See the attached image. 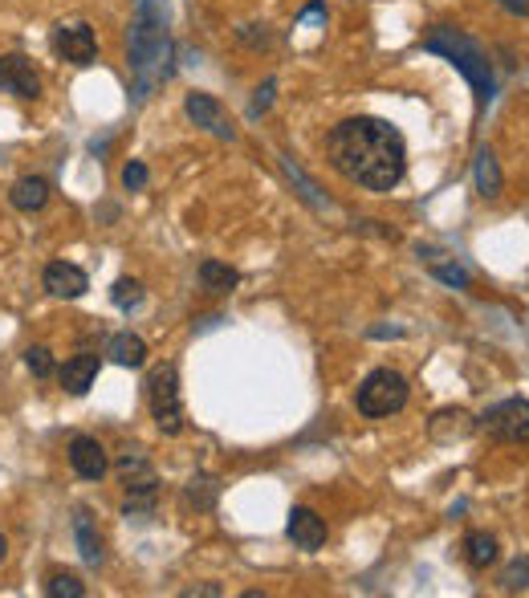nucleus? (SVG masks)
Masks as SVG:
<instances>
[{"instance_id":"nucleus-1","label":"nucleus","mask_w":529,"mask_h":598,"mask_svg":"<svg viewBox=\"0 0 529 598\" xmlns=\"http://www.w3.org/2000/svg\"><path fill=\"white\" fill-rule=\"evenodd\" d=\"M326 159L362 192H391L408 175V139L388 118L355 115L326 130Z\"/></svg>"},{"instance_id":"nucleus-2","label":"nucleus","mask_w":529,"mask_h":598,"mask_svg":"<svg viewBox=\"0 0 529 598\" xmlns=\"http://www.w3.org/2000/svg\"><path fill=\"white\" fill-rule=\"evenodd\" d=\"M130 78H135V103H142L156 90L159 82H168L171 62V38L168 17L159 9V0H135V17H130Z\"/></svg>"},{"instance_id":"nucleus-3","label":"nucleus","mask_w":529,"mask_h":598,"mask_svg":"<svg viewBox=\"0 0 529 598\" xmlns=\"http://www.w3.org/2000/svg\"><path fill=\"white\" fill-rule=\"evenodd\" d=\"M420 50L444 57V62H448L452 70H456V74L473 86L477 115H485V110H489L493 94H497V78H493L489 50H485L477 38H468L465 29H456V25H432L424 33V41H420Z\"/></svg>"},{"instance_id":"nucleus-4","label":"nucleus","mask_w":529,"mask_h":598,"mask_svg":"<svg viewBox=\"0 0 529 598\" xmlns=\"http://www.w3.org/2000/svg\"><path fill=\"white\" fill-rule=\"evenodd\" d=\"M408 395H412L408 378H403L400 371H391V366H379V371H371V375L359 383L355 407H359V416L367 419H388L408 407Z\"/></svg>"},{"instance_id":"nucleus-5","label":"nucleus","mask_w":529,"mask_h":598,"mask_svg":"<svg viewBox=\"0 0 529 598\" xmlns=\"http://www.w3.org/2000/svg\"><path fill=\"white\" fill-rule=\"evenodd\" d=\"M147 407H151V419L163 436H180L183 431V395H180V366L176 363H159L151 375H147Z\"/></svg>"},{"instance_id":"nucleus-6","label":"nucleus","mask_w":529,"mask_h":598,"mask_svg":"<svg viewBox=\"0 0 529 598\" xmlns=\"http://www.w3.org/2000/svg\"><path fill=\"white\" fill-rule=\"evenodd\" d=\"M477 431H485L497 444H514V448H529V399L514 395L493 404L485 416L477 419Z\"/></svg>"},{"instance_id":"nucleus-7","label":"nucleus","mask_w":529,"mask_h":598,"mask_svg":"<svg viewBox=\"0 0 529 598\" xmlns=\"http://www.w3.org/2000/svg\"><path fill=\"white\" fill-rule=\"evenodd\" d=\"M183 115L192 118V122H195L200 130H208L212 139L236 143V122H233V115H229V106L220 103V98H212V94L192 90L188 98H183Z\"/></svg>"},{"instance_id":"nucleus-8","label":"nucleus","mask_w":529,"mask_h":598,"mask_svg":"<svg viewBox=\"0 0 529 598\" xmlns=\"http://www.w3.org/2000/svg\"><path fill=\"white\" fill-rule=\"evenodd\" d=\"M53 53L70 65H94L98 62V33H94L86 21H74V25H57L53 29Z\"/></svg>"},{"instance_id":"nucleus-9","label":"nucleus","mask_w":529,"mask_h":598,"mask_svg":"<svg viewBox=\"0 0 529 598\" xmlns=\"http://www.w3.org/2000/svg\"><path fill=\"white\" fill-rule=\"evenodd\" d=\"M0 90L13 94V98H25V103L41 98V74L33 70L25 53H0Z\"/></svg>"},{"instance_id":"nucleus-10","label":"nucleus","mask_w":529,"mask_h":598,"mask_svg":"<svg viewBox=\"0 0 529 598\" xmlns=\"http://www.w3.org/2000/svg\"><path fill=\"white\" fill-rule=\"evenodd\" d=\"M41 286L57 301H78L82 293L91 289V277H86V269L74 265V260H50L45 274H41Z\"/></svg>"},{"instance_id":"nucleus-11","label":"nucleus","mask_w":529,"mask_h":598,"mask_svg":"<svg viewBox=\"0 0 529 598\" xmlns=\"http://www.w3.org/2000/svg\"><path fill=\"white\" fill-rule=\"evenodd\" d=\"M285 537H289L297 549L314 554V549L326 546L330 525H326V517H318L310 505H294V509H289V517H285Z\"/></svg>"},{"instance_id":"nucleus-12","label":"nucleus","mask_w":529,"mask_h":598,"mask_svg":"<svg viewBox=\"0 0 529 598\" xmlns=\"http://www.w3.org/2000/svg\"><path fill=\"white\" fill-rule=\"evenodd\" d=\"M118 484L127 489V496H156V464L139 452V448H127V452L118 456Z\"/></svg>"},{"instance_id":"nucleus-13","label":"nucleus","mask_w":529,"mask_h":598,"mask_svg":"<svg viewBox=\"0 0 529 598\" xmlns=\"http://www.w3.org/2000/svg\"><path fill=\"white\" fill-rule=\"evenodd\" d=\"M70 469L78 472L82 481H103L110 469V456L94 436H74L70 440Z\"/></svg>"},{"instance_id":"nucleus-14","label":"nucleus","mask_w":529,"mask_h":598,"mask_svg":"<svg viewBox=\"0 0 529 598\" xmlns=\"http://www.w3.org/2000/svg\"><path fill=\"white\" fill-rule=\"evenodd\" d=\"M473 431H477V419H473V412H465V407H440L436 416L427 419V436L436 444L468 440Z\"/></svg>"},{"instance_id":"nucleus-15","label":"nucleus","mask_w":529,"mask_h":598,"mask_svg":"<svg viewBox=\"0 0 529 598\" xmlns=\"http://www.w3.org/2000/svg\"><path fill=\"white\" fill-rule=\"evenodd\" d=\"M98 371H103V359H98V354H74V359H65V366H57V383L65 387V395L82 399V395L94 387Z\"/></svg>"},{"instance_id":"nucleus-16","label":"nucleus","mask_w":529,"mask_h":598,"mask_svg":"<svg viewBox=\"0 0 529 598\" xmlns=\"http://www.w3.org/2000/svg\"><path fill=\"white\" fill-rule=\"evenodd\" d=\"M9 204H13L17 212H25V216L41 212L50 204V180H45V175H21V180L9 188Z\"/></svg>"},{"instance_id":"nucleus-17","label":"nucleus","mask_w":529,"mask_h":598,"mask_svg":"<svg viewBox=\"0 0 529 598\" xmlns=\"http://www.w3.org/2000/svg\"><path fill=\"white\" fill-rule=\"evenodd\" d=\"M74 542H78V554L86 566H103V537H98V525H94L86 505L74 509Z\"/></svg>"},{"instance_id":"nucleus-18","label":"nucleus","mask_w":529,"mask_h":598,"mask_svg":"<svg viewBox=\"0 0 529 598\" xmlns=\"http://www.w3.org/2000/svg\"><path fill=\"white\" fill-rule=\"evenodd\" d=\"M106 359L115 366H127V371H139L147 363V342L139 334H130V330H118L115 339L106 342Z\"/></svg>"},{"instance_id":"nucleus-19","label":"nucleus","mask_w":529,"mask_h":598,"mask_svg":"<svg viewBox=\"0 0 529 598\" xmlns=\"http://www.w3.org/2000/svg\"><path fill=\"white\" fill-rule=\"evenodd\" d=\"M461 554H465V562L473 570H489L493 562L501 558V546H497V537H493L489 530H473V534H465V542H461Z\"/></svg>"},{"instance_id":"nucleus-20","label":"nucleus","mask_w":529,"mask_h":598,"mask_svg":"<svg viewBox=\"0 0 529 598\" xmlns=\"http://www.w3.org/2000/svg\"><path fill=\"white\" fill-rule=\"evenodd\" d=\"M473 180H477L480 200H497V195H501L505 180H501V168H497V156H493L489 147H480L477 159H473Z\"/></svg>"},{"instance_id":"nucleus-21","label":"nucleus","mask_w":529,"mask_h":598,"mask_svg":"<svg viewBox=\"0 0 529 598\" xmlns=\"http://www.w3.org/2000/svg\"><path fill=\"white\" fill-rule=\"evenodd\" d=\"M200 286H204L208 293H233V289L241 286V274H236L233 265L208 257V260H200Z\"/></svg>"},{"instance_id":"nucleus-22","label":"nucleus","mask_w":529,"mask_h":598,"mask_svg":"<svg viewBox=\"0 0 529 598\" xmlns=\"http://www.w3.org/2000/svg\"><path fill=\"white\" fill-rule=\"evenodd\" d=\"M216 496H220L216 477H192V481H188V489H183V496H180V505L200 513V509L216 505Z\"/></svg>"},{"instance_id":"nucleus-23","label":"nucleus","mask_w":529,"mask_h":598,"mask_svg":"<svg viewBox=\"0 0 529 598\" xmlns=\"http://www.w3.org/2000/svg\"><path fill=\"white\" fill-rule=\"evenodd\" d=\"M277 159H282V171H285V175H289V180H294L297 195H301V200H306V204H310V209H318V212H322V209H330V204H326L322 195H318V183H314L310 175H306V171L297 168L294 159H289V156H277Z\"/></svg>"},{"instance_id":"nucleus-24","label":"nucleus","mask_w":529,"mask_h":598,"mask_svg":"<svg viewBox=\"0 0 529 598\" xmlns=\"http://www.w3.org/2000/svg\"><path fill=\"white\" fill-rule=\"evenodd\" d=\"M45 595L50 598H82L86 595V583H82L78 574L53 570L50 578H45Z\"/></svg>"},{"instance_id":"nucleus-25","label":"nucleus","mask_w":529,"mask_h":598,"mask_svg":"<svg viewBox=\"0 0 529 598\" xmlns=\"http://www.w3.org/2000/svg\"><path fill=\"white\" fill-rule=\"evenodd\" d=\"M110 301H115L118 310H139L142 306V286L135 277H118L115 286H110Z\"/></svg>"},{"instance_id":"nucleus-26","label":"nucleus","mask_w":529,"mask_h":598,"mask_svg":"<svg viewBox=\"0 0 529 598\" xmlns=\"http://www.w3.org/2000/svg\"><path fill=\"white\" fill-rule=\"evenodd\" d=\"M497 586H501L505 595L529 590V558H514V562H509V566L501 570V578H497Z\"/></svg>"},{"instance_id":"nucleus-27","label":"nucleus","mask_w":529,"mask_h":598,"mask_svg":"<svg viewBox=\"0 0 529 598\" xmlns=\"http://www.w3.org/2000/svg\"><path fill=\"white\" fill-rule=\"evenodd\" d=\"M236 41H241L245 50H269L273 33H269V25H241L236 29Z\"/></svg>"},{"instance_id":"nucleus-28","label":"nucleus","mask_w":529,"mask_h":598,"mask_svg":"<svg viewBox=\"0 0 529 598\" xmlns=\"http://www.w3.org/2000/svg\"><path fill=\"white\" fill-rule=\"evenodd\" d=\"M432 277H436V281H444V286H452V289H468V286H473L468 269H461V265H436V260H432Z\"/></svg>"},{"instance_id":"nucleus-29","label":"nucleus","mask_w":529,"mask_h":598,"mask_svg":"<svg viewBox=\"0 0 529 598\" xmlns=\"http://www.w3.org/2000/svg\"><path fill=\"white\" fill-rule=\"evenodd\" d=\"M25 366L33 371V378H50L57 366H53V354L45 346H29L25 351Z\"/></svg>"},{"instance_id":"nucleus-30","label":"nucleus","mask_w":529,"mask_h":598,"mask_svg":"<svg viewBox=\"0 0 529 598\" xmlns=\"http://www.w3.org/2000/svg\"><path fill=\"white\" fill-rule=\"evenodd\" d=\"M147 180H151V171H147L142 159H130L127 168H123V188H127V192H142Z\"/></svg>"},{"instance_id":"nucleus-31","label":"nucleus","mask_w":529,"mask_h":598,"mask_svg":"<svg viewBox=\"0 0 529 598\" xmlns=\"http://www.w3.org/2000/svg\"><path fill=\"white\" fill-rule=\"evenodd\" d=\"M273 90H277V78L261 82L257 90H253V103H248V118H261L265 110H269V106H273Z\"/></svg>"},{"instance_id":"nucleus-32","label":"nucleus","mask_w":529,"mask_h":598,"mask_svg":"<svg viewBox=\"0 0 529 598\" xmlns=\"http://www.w3.org/2000/svg\"><path fill=\"white\" fill-rule=\"evenodd\" d=\"M301 21H326V4H322V0L306 4V9H301V17H297V25H301Z\"/></svg>"},{"instance_id":"nucleus-33","label":"nucleus","mask_w":529,"mask_h":598,"mask_svg":"<svg viewBox=\"0 0 529 598\" xmlns=\"http://www.w3.org/2000/svg\"><path fill=\"white\" fill-rule=\"evenodd\" d=\"M493 4H501L509 17H529V0H493Z\"/></svg>"},{"instance_id":"nucleus-34","label":"nucleus","mask_w":529,"mask_h":598,"mask_svg":"<svg viewBox=\"0 0 529 598\" xmlns=\"http://www.w3.org/2000/svg\"><path fill=\"white\" fill-rule=\"evenodd\" d=\"M188 595H224L216 583H204V586H195V590H188Z\"/></svg>"},{"instance_id":"nucleus-35","label":"nucleus","mask_w":529,"mask_h":598,"mask_svg":"<svg viewBox=\"0 0 529 598\" xmlns=\"http://www.w3.org/2000/svg\"><path fill=\"white\" fill-rule=\"evenodd\" d=\"M4 558H9V537L0 534V562H4Z\"/></svg>"}]
</instances>
